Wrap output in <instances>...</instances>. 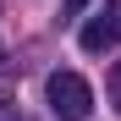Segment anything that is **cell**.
I'll list each match as a JSON object with an SVG mask.
<instances>
[{
    "label": "cell",
    "instance_id": "3",
    "mask_svg": "<svg viewBox=\"0 0 121 121\" xmlns=\"http://www.w3.org/2000/svg\"><path fill=\"white\" fill-rule=\"evenodd\" d=\"M110 105L121 110V60H116V66H110Z\"/></svg>",
    "mask_w": 121,
    "mask_h": 121
},
{
    "label": "cell",
    "instance_id": "5",
    "mask_svg": "<svg viewBox=\"0 0 121 121\" xmlns=\"http://www.w3.org/2000/svg\"><path fill=\"white\" fill-rule=\"evenodd\" d=\"M83 6H88V0H66V6H60V17H77Z\"/></svg>",
    "mask_w": 121,
    "mask_h": 121
},
{
    "label": "cell",
    "instance_id": "4",
    "mask_svg": "<svg viewBox=\"0 0 121 121\" xmlns=\"http://www.w3.org/2000/svg\"><path fill=\"white\" fill-rule=\"evenodd\" d=\"M0 121H22V110H11V99H0Z\"/></svg>",
    "mask_w": 121,
    "mask_h": 121
},
{
    "label": "cell",
    "instance_id": "1",
    "mask_svg": "<svg viewBox=\"0 0 121 121\" xmlns=\"http://www.w3.org/2000/svg\"><path fill=\"white\" fill-rule=\"evenodd\" d=\"M44 99H50V116H55V121H88V116H94V88H88L77 72H50Z\"/></svg>",
    "mask_w": 121,
    "mask_h": 121
},
{
    "label": "cell",
    "instance_id": "2",
    "mask_svg": "<svg viewBox=\"0 0 121 121\" xmlns=\"http://www.w3.org/2000/svg\"><path fill=\"white\" fill-rule=\"evenodd\" d=\"M77 44H83L88 55H105L110 44H121V0H105L88 22H83V33H77Z\"/></svg>",
    "mask_w": 121,
    "mask_h": 121
}]
</instances>
